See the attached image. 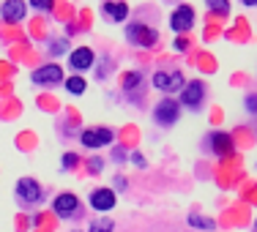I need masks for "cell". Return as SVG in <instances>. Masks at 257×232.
Instances as JSON below:
<instances>
[{"mask_svg": "<svg viewBox=\"0 0 257 232\" xmlns=\"http://www.w3.org/2000/svg\"><path fill=\"white\" fill-rule=\"evenodd\" d=\"M63 82H66V90H69L71 96H82L85 88H88L82 77H69V79H63Z\"/></svg>", "mask_w": 257, "mask_h": 232, "instance_id": "obj_15", "label": "cell"}, {"mask_svg": "<svg viewBox=\"0 0 257 232\" xmlns=\"http://www.w3.org/2000/svg\"><path fill=\"white\" fill-rule=\"evenodd\" d=\"M0 17L6 22H22L25 20V0H6L0 6Z\"/></svg>", "mask_w": 257, "mask_h": 232, "instance_id": "obj_12", "label": "cell"}, {"mask_svg": "<svg viewBox=\"0 0 257 232\" xmlns=\"http://www.w3.org/2000/svg\"><path fill=\"white\" fill-rule=\"evenodd\" d=\"M88 169H90V172H99V169H101V158H93V161L88 164Z\"/></svg>", "mask_w": 257, "mask_h": 232, "instance_id": "obj_24", "label": "cell"}, {"mask_svg": "<svg viewBox=\"0 0 257 232\" xmlns=\"http://www.w3.org/2000/svg\"><path fill=\"white\" fill-rule=\"evenodd\" d=\"M93 60H96V55L90 47H77V50L69 55V66L74 71H88L90 66H93Z\"/></svg>", "mask_w": 257, "mask_h": 232, "instance_id": "obj_11", "label": "cell"}, {"mask_svg": "<svg viewBox=\"0 0 257 232\" xmlns=\"http://www.w3.org/2000/svg\"><path fill=\"white\" fill-rule=\"evenodd\" d=\"M30 6H33V9H39V11H50L52 6H55V0H30Z\"/></svg>", "mask_w": 257, "mask_h": 232, "instance_id": "obj_20", "label": "cell"}, {"mask_svg": "<svg viewBox=\"0 0 257 232\" xmlns=\"http://www.w3.org/2000/svg\"><path fill=\"white\" fill-rule=\"evenodd\" d=\"M79 142L85 148H104V145L112 142V131L104 129V126H93V129H85L79 134Z\"/></svg>", "mask_w": 257, "mask_h": 232, "instance_id": "obj_6", "label": "cell"}, {"mask_svg": "<svg viewBox=\"0 0 257 232\" xmlns=\"http://www.w3.org/2000/svg\"><path fill=\"white\" fill-rule=\"evenodd\" d=\"M205 6L213 11V14H219V17H227L230 14V3H227V0H205Z\"/></svg>", "mask_w": 257, "mask_h": 232, "instance_id": "obj_16", "label": "cell"}, {"mask_svg": "<svg viewBox=\"0 0 257 232\" xmlns=\"http://www.w3.org/2000/svg\"><path fill=\"white\" fill-rule=\"evenodd\" d=\"M126 39L132 41V44H137V47H143V50H148V47H154L156 41H159V33H156L154 28L143 25V22H132V25L126 28Z\"/></svg>", "mask_w": 257, "mask_h": 232, "instance_id": "obj_1", "label": "cell"}, {"mask_svg": "<svg viewBox=\"0 0 257 232\" xmlns=\"http://www.w3.org/2000/svg\"><path fill=\"white\" fill-rule=\"evenodd\" d=\"M246 112L257 115V96H254V93H252V96H246Z\"/></svg>", "mask_w": 257, "mask_h": 232, "instance_id": "obj_22", "label": "cell"}, {"mask_svg": "<svg viewBox=\"0 0 257 232\" xmlns=\"http://www.w3.org/2000/svg\"><path fill=\"white\" fill-rule=\"evenodd\" d=\"M154 118H156L159 126H173V123H178V118H181V104L175 101V99H162V101L156 104V109H154Z\"/></svg>", "mask_w": 257, "mask_h": 232, "instance_id": "obj_2", "label": "cell"}, {"mask_svg": "<svg viewBox=\"0 0 257 232\" xmlns=\"http://www.w3.org/2000/svg\"><path fill=\"white\" fill-rule=\"evenodd\" d=\"M101 14L107 17L109 22H123L128 17V6L123 0H107V3L101 6Z\"/></svg>", "mask_w": 257, "mask_h": 232, "instance_id": "obj_13", "label": "cell"}, {"mask_svg": "<svg viewBox=\"0 0 257 232\" xmlns=\"http://www.w3.org/2000/svg\"><path fill=\"white\" fill-rule=\"evenodd\" d=\"M132 161H134V164H137V167H145V158H143V156H140V153H132Z\"/></svg>", "mask_w": 257, "mask_h": 232, "instance_id": "obj_25", "label": "cell"}, {"mask_svg": "<svg viewBox=\"0 0 257 232\" xmlns=\"http://www.w3.org/2000/svg\"><path fill=\"white\" fill-rule=\"evenodd\" d=\"M77 161H79L77 153H66V156H63V169H74Z\"/></svg>", "mask_w": 257, "mask_h": 232, "instance_id": "obj_21", "label": "cell"}, {"mask_svg": "<svg viewBox=\"0 0 257 232\" xmlns=\"http://www.w3.org/2000/svg\"><path fill=\"white\" fill-rule=\"evenodd\" d=\"M115 202H118V197H115L112 188H96V191L90 194V207H93V210H99V213L112 210Z\"/></svg>", "mask_w": 257, "mask_h": 232, "instance_id": "obj_10", "label": "cell"}, {"mask_svg": "<svg viewBox=\"0 0 257 232\" xmlns=\"http://www.w3.org/2000/svg\"><path fill=\"white\" fill-rule=\"evenodd\" d=\"M52 210L58 213L60 218H69V216H74V213L79 210V199L71 191H63V194H58V197H55Z\"/></svg>", "mask_w": 257, "mask_h": 232, "instance_id": "obj_9", "label": "cell"}, {"mask_svg": "<svg viewBox=\"0 0 257 232\" xmlns=\"http://www.w3.org/2000/svg\"><path fill=\"white\" fill-rule=\"evenodd\" d=\"M189 224H192V227H200V229H213L216 227V221H211V218H205V216H192Z\"/></svg>", "mask_w": 257, "mask_h": 232, "instance_id": "obj_18", "label": "cell"}, {"mask_svg": "<svg viewBox=\"0 0 257 232\" xmlns=\"http://www.w3.org/2000/svg\"><path fill=\"white\" fill-rule=\"evenodd\" d=\"M66 50H69V41H55L52 55H60V52H66Z\"/></svg>", "mask_w": 257, "mask_h": 232, "instance_id": "obj_23", "label": "cell"}, {"mask_svg": "<svg viewBox=\"0 0 257 232\" xmlns=\"http://www.w3.org/2000/svg\"><path fill=\"white\" fill-rule=\"evenodd\" d=\"M17 197L22 199V202H28V205H36L41 199V186H39V180H33V178H20L17 180Z\"/></svg>", "mask_w": 257, "mask_h": 232, "instance_id": "obj_8", "label": "cell"}, {"mask_svg": "<svg viewBox=\"0 0 257 232\" xmlns=\"http://www.w3.org/2000/svg\"><path fill=\"white\" fill-rule=\"evenodd\" d=\"M140 82H143V77H140V74H126V77H123V90L128 93V90H134Z\"/></svg>", "mask_w": 257, "mask_h": 232, "instance_id": "obj_19", "label": "cell"}, {"mask_svg": "<svg viewBox=\"0 0 257 232\" xmlns=\"http://www.w3.org/2000/svg\"><path fill=\"white\" fill-rule=\"evenodd\" d=\"M254 232H257V221H254Z\"/></svg>", "mask_w": 257, "mask_h": 232, "instance_id": "obj_27", "label": "cell"}, {"mask_svg": "<svg viewBox=\"0 0 257 232\" xmlns=\"http://www.w3.org/2000/svg\"><path fill=\"white\" fill-rule=\"evenodd\" d=\"M205 99V82L203 79H194V82H186L181 90V104L189 109H197Z\"/></svg>", "mask_w": 257, "mask_h": 232, "instance_id": "obj_4", "label": "cell"}, {"mask_svg": "<svg viewBox=\"0 0 257 232\" xmlns=\"http://www.w3.org/2000/svg\"><path fill=\"white\" fill-rule=\"evenodd\" d=\"M30 79H33V85H58L63 82V66H55V63L41 66L30 74Z\"/></svg>", "mask_w": 257, "mask_h": 232, "instance_id": "obj_7", "label": "cell"}, {"mask_svg": "<svg viewBox=\"0 0 257 232\" xmlns=\"http://www.w3.org/2000/svg\"><path fill=\"white\" fill-rule=\"evenodd\" d=\"M243 6H257V0H241Z\"/></svg>", "mask_w": 257, "mask_h": 232, "instance_id": "obj_26", "label": "cell"}, {"mask_svg": "<svg viewBox=\"0 0 257 232\" xmlns=\"http://www.w3.org/2000/svg\"><path fill=\"white\" fill-rule=\"evenodd\" d=\"M170 28H173V33H189L194 28V9L192 6H178L170 14Z\"/></svg>", "mask_w": 257, "mask_h": 232, "instance_id": "obj_5", "label": "cell"}, {"mask_svg": "<svg viewBox=\"0 0 257 232\" xmlns=\"http://www.w3.org/2000/svg\"><path fill=\"white\" fill-rule=\"evenodd\" d=\"M211 148H213V153H216V156H230L232 153V137H230V134H224V131L211 134Z\"/></svg>", "mask_w": 257, "mask_h": 232, "instance_id": "obj_14", "label": "cell"}, {"mask_svg": "<svg viewBox=\"0 0 257 232\" xmlns=\"http://www.w3.org/2000/svg\"><path fill=\"white\" fill-rule=\"evenodd\" d=\"M112 218H93L90 221V227H88V232H112Z\"/></svg>", "mask_w": 257, "mask_h": 232, "instance_id": "obj_17", "label": "cell"}, {"mask_svg": "<svg viewBox=\"0 0 257 232\" xmlns=\"http://www.w3.org/2000/svg\"><path fill=\"white\" fill-rule=\"evenodd\" d=\"M183 74L181 71H159V74H154V88L162 90V93H178V90H183Z\"/></svg>", "mask_w": 257, "mask_h": 232, "instance_id": "obj_3", "label": "cell"}]
</instances>
